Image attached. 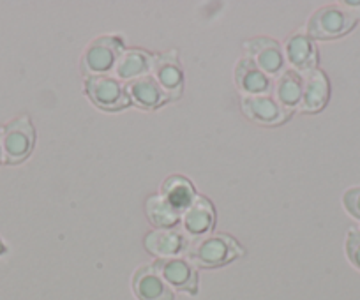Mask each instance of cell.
<instances>
[{
	"mask_svg": "<svg viewBox=\"0 0 360 300\" xmlns=\"http://www.w3.org/2000/svg\"><path fill=\"white\" fill-rule=\"evenodd\" d=\"M4 161V156H2V143H0V163Z\"/></svg>",
	"mask_w": 360,
	"mask_h": 300,
	"instance_id": "d4e9b609",
	"label": "cell"
},
{
	"mask_svg": "<svg viewBox=\"0 0 360 300\" xmlns=\"http://www.w3.org/2000/svg\"><path fill=\"white\" fill-rule=\"evenodd\" d=\"M85 91L90 101L101 110L115 112V110H122L131 105V99L122 84L115 78L106 77V74L86 78Z\"/></svg>",
	"mask_w": 360,
	"mask_h": 300,
	"instance_id": "5b68a950",
	"label": "cell"
},
{
	"mask_svg": "<svg viewBox=\"0 0 360 300\" xmlns=\"http://www.w3.org/2000/svg\"><path fill=\"white\" fill-rule=\"evenodd\" d=\"M342 205L353 219L360 221V188H349L342 195Z\"/></svg>",
	"mask_w": 360,
	"mask_h": 300,
	"instance_id": "7402d4cb",
	"label": "cell"
},
{
	"mask_svg": "<svg viewBox=\"0 0 360 300\" xmlns=\"http://www.w3.org/2000/svg\"><path fill=\"white\" fill-rule=\"evenodd\" d=\"M184 253L188 260L198 267L216 268L242 256L244 249L226 233H209L189 240Z\"/></svg>",
	"mask_w": 360,
	"mask_h": 300,
	"instance_id": "6da1fadb",
	"label": "cell"
},
{
	"mask_svg": "<svg viewBox=\"0 0 360 300\" xmlns=\"http://www.w3.org/2000/svg\"><path fill=\"white\" fill-rule=\"evenodd\" d=\"M341 8H346V11L355 20H360V2H342Z\"/></svg>",
	"mask_w": 360,
	"mask_h": 300,
	"instance_id": "603a6c76",
	"label": "cell"
},
{
	"mask_svg": "<svg viewBox=\"0 0 360 300\" xmlns=\"http://www.w3.org/2000/svg\"><path fill=\"white\" fill-rule=\"evenodd\" d=\"M126 91L131 101H134L140 108L145 110L159 108L169 99L168 94L154 80V77H148V74L136 78V80H131L127 84Z\"/></svg>",
	"mask_w": 360,
	"mask_h": 300,
	"instance_id": "5bb4252c",
	"label": "cell"
},
{
	"mask_svg": "<svg viewBox=\"0 0 360 300\" xmlns=\"http://www.w3.org/2000/svg\"><path fill=\"white\" fill-rule=\"evenodd\" d=\"M4 253H6V246H4V242L0 240V254H4Z\"/></svg>",
	"mask_w": 360,
	"mask_h": 300,
	"instance_id": "cb8c5ba5",
	"label": "cell"
},
{
	"mask_svg": "<svg viewBox=\"0 0 360 300\" xmlns=\"http://www.w3.org/2000/svg\"><path fill=\"white\" fill-rule=\"evenodd\" d=\"M152 267L159 272L168 286H173L179 292L196 295L198 292V274L195 267L184 258H159Z\"/></svg>",
	"mask_w": 360,
	"mask_h": 300,
	"instance_id": "8992f818",
	"label": "cell"
},
{
	"mask_svg": "<svg viewBox=\"0 0 360 300\" xmlns=\"http://www.w3.org/2000/svg\"><path fill=\"white\" fill-rule=\"evenodd\" d=\"M346 256L349 263L360 270V230L353 228L346 237Z\"/></svg>",
	"mask_w": 360,
	"mask_h": 300,
	"instance_id": "44dd1931",
	"label": "cell"
},
{
	"mask_svg": "<svg viewBox=\"0 0 360 300\" xmlns=\"http://www.w3.org/2000/svg\"><path fill=\"white\" fill-rule=\"evenodd\" d=\"M0 143L4 163L20 164L25 161L32 154L36 143V131L29 117H16L6 124L4 129H0Z\"/></svg>",
	"mask_w": 360,
	"mask_h": 300,
	"instance_id": "7a4b0ae2",
	"label": "cell"
},
{
	"mask_svg": "<svg viewBox=\"0 0 360 300\" xmlns=\"http://www.w3.org/2000/svg\"><path fill=\"white\" fill-rule=\"evenodd\" d=\"M330 96V85H328L325 72L314 71L306 72L302 77V99L299 108L307 113H316L325 108Z\"/></svg>",
	"mask_w": 360,
	"mask_h": 300,
	"instance_id": "7c38bea8",
	"label": "cell"
},
{
	"mask_svg": "<svg viewBox=\"0 0 360 300\" xmlns=\"http://www.w3.org/2000/svg\"><path fill=\"white\" fill-rule=\"evenodd\" d=\"M274 99L288 112L299 108L302 99V78L299 72L288 69L279 74L274 85Z\"/></svg>",
	"mask_w": 360,
	"mask_h": 300,
	"instance_id": "ac0fdd59",
	"label": "cell"
},
{
	"mask_svg": "<svg viewBox=\"0 0 360 300\" xmlns=\"http://www.w3.org/2000/svg\"><path fill=\"white\" fill-rule=\"evenodd\" d=\"M356 20L341 6H325L313 13L306 27V36L309 39H335L355 27Z\"/></svg>",
	"mask_w": 360,
	"mask_h": 300,
	"instance_id": "3957f363",
	"label": "cell"
},
{
	"mask_svg": "<svg viewBox=\"0 0 360 300\" xmlns=\"http://www.w3.org/2000/svg\"><path fill=\"white\" fill-rule=\"evenodd\" d=\"M245 51L249 53V58L262 69L265 74H279L283 69V51L278 41L272 37H252V39L244 43Z\"/></svg>",
	"mask_w": 360,
	"mask_h": 300,
	"instance_id": "30bf717a",
	"label": "cell"
},
{
	"mask_svg": "<svg viewBox=\"0 0 360 300\" xmlns=\"http://www.w3.org/2000/svg\"><path fill=\"white\" fill-rule=\"evenodd\" d=\"M161 196L179 212H184L198 195H196L195 185L189 182V178L182 175H172L166 178L161 185Z\"/></svg>",
	"mask_w": 360,
	"mask_h": 300,
	"instance_id": "e0dca14e",
	"label": "cell"
},
{
	"mask_svg": "<svg viewBox=\"0 0 360 300\" xmlns=\"http://www.w3.org/2000/svg\"><path fill=\"white\" fill-rule=\"evenodd\" d=\"M235 85L245 96H265L272 89V80L249 57L235 65Z\"/></svg>",
	"mask_w": 360,
	"mask_h": 300,
	"instance_id": "8fae6325",
	"label": "cell"
},
{
	"mask_svg": "<svg viewBox=\"0 0 360 300\" xmlns=\"http://www.w3.org/2000/svg\"><path fill=\"white\" fill-rule=\"evenodd\" d=\"M133 292L138 300H173L172 288L152 265L134 272Z\"/></svg>",
	"mask_w": 360,
	"mask_h": 300,
	"instance_id": "4fadbf2b",
	"label": "cell"
},
{
	"mask_svg": "<svg viewBox=\"0 0 360 300\" xmlns=\"http://www.w3.org/2000/svg\"><path fill=\"white\" fill-rule=\"evenodd\" d=\"M147 217L159 230H172L180 223V212L173 209L161 195L150 196L145 203Z\"/></svg>",
	"mask_w": 360,
	"mask_h": 300,
	"instance_id": "ffe728a7",
	"label": "cell"
},
{
	"mask_svg": "<svg viewBox=\"0 0 360 300\" xmlns=\"http://www.w3.org/2000/svg\"><path fill=\"white\" fill-rule=\"evenodd\" d=\"M286 57L290 64L300 72L314 71L318 65V51L306 34H293L286 39Z\"/></svg>",
	"mask_w": 360,
	"mask_h": 300,
	"instance_id": "2e32d148",
	"label": "cell"
},
{
	"mask_svg": "<svg viewBox=\"0 0 360 300\" xmlns=\"http://www.w3.org/2000/svg\"><path fill=\"white\" fill-rule=\"evenodd\" d=\"M188 242L184 232L176 230H155L145 237L147 251L159 258H175L179 253H184Z\"/></svg>",
	"mask_w": 360,
	"mask_h": 300,
	"instance_id": "9a60e30c",
	"label": "cell"
},
{
	"mask_svg": "<svg viewBox=\"0 0 360 300\" xmlns=\"http://www.w3.org/2000/svg\"><path fill=\"white\" fill-rule=\"evenodd\" d=\"M242 112L252 122L262 126H279L286 122L292 112L283 108L274 98L270 96H244L242 98Z\"/></svg>",
	"mask_w": 360,
	"mask_h": 300,
	"instance_id": "52a82bcc",
	"label": "cell"
},
{
	"mask_svg": "<svg viewBox=\"0 0 360 300\" xmlns=\"http://www.w3.org/2000/svg\"><path fill=\"white\" fill-rule=\"evenodd\" d=\"M124 51V41L119 36H101L85 48L82 71L89 77H101L115 67L117 58Z\"/></svg>",
	"mask_w": 360,
	"mask_h": 300,
	"instance_id": "277c9868",
	"label": "cell"
},
{
	"mask_svg": "<svg viewBox=\"0 0 360 300\" xmlns=\"http://www.w3.org/2000/svg\"><path fill=\"white\" fill-rule=\"evenodd\" d=\"M150 71L154 74V80L168 94L169 99H175L182 94V69L176 60L175 51L154 55L150 58Z\"/></svg>",
	"mask_w": 360,
	"mask_h": 300,
	"instance_id": "9c48e42d",
	"label": "cell"
},
{
	"mask_svg": "<svg viewBox=\"0 0 360 300\" xmlns=\"http://www.w3.org/2000/svg\"><path fill=\"white\" fill-rule=\"evenodd\" d=\"M180 223H182L184 233L191 235L193 239L212 233L216 226V210H214L212 202L203 196H196L195 202L182 212Z\"/></svg>",
	"mask_w": 360,
	"mask_h": 300,
	"instance_id": "ba28073f",
	"label": "cell"
},
{
	"mask_svg": "<svg viewBox=\"0 0 360 300\" xmlns=\"http://www.w3.org/2000/svg\"><path fill=\"white\" fill-rule=\"evenodd\" d=\"M150 58L141 50H124L115 62V74L120 80H136L150 69Z\"/></svg>",
	"mask_w": 360,
	"mask_h": 300,
	"instance_id": "d6986e66",
	"label": "cell"
}]
</instances>
